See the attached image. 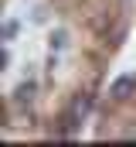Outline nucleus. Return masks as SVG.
Listing matches in <instances>:
<instances>
[{
    "instance_id": "1",
    "label": "nucleus",
    "mask_w": 136,
    "mask_h": 147,
    "mask_svg": "<svg viewBox=\"0 0 136 147\" xmlns=\"http://www.w3.org/2000/svg\"><path fill=\"white\" fill-rule=\"evenodd\" d=\"M85 110H89V99H85V96H75V99H71V106L65 110V116H61V134H65V137L78 127V123H82Z\"/></svg>"
},
{
    "instance_id": "2",
    "label": "nucleus",
    "mask_w": 136,
    "mask_h": 147,
    "mask_svg": "<svg viewBox=\"0 0 136 147\" xmlns=\"http://www.w3.org/2000/svg\"><path fill=\"white\" fill-rule=\"evenodd\" d=\"M34 92H37V86H34L31 79H24L14 92H10V110H21V106H31L34 103Z\"/></svg>"
},
{
    "instance_id": "3",
    "label": "nucleus",
    "mask_w": 136,
    "mask_h": 147,
    "mask_svg": "<svg viewBox=\"0 0 136 147\" xmlns=\"http://www.w3.org/2000/svg\"><path fill=\"white\" fill-rule=\"evenodd\" d=\"M136 92V75H119L112 86H109V96L116 99V103H123V99H129Z\"/></svg>"
},
{
    "instance_id": "4",
    "label": "nucleus",
    "mask_w": 136,
    "mask_h": 147,
    "mask_svg": "<svg viewBox=\"0 0 136 147\" xmlns=\"http://www.w3.org/2000/svg\"><path fill=\"white\" fill-rule=\"evenodd\" d=\"M17 31H21V21H17V17H7V21H3V28H0V38H3V45H10V41L17 38Z\"/></svg>"
},
{
    "instance_id": "5",
    "label": "nucleus",
    "mask_w": 136,
    "mask_h": 147,
    "mask_svg": "<svg viewBox=\"0 0 136 147\" xmlns=\"http://www.w3.org/2000/svg\"><path fill=\"white\" fill-rule=\"evenodd\" d=\"M65 45H68V31L58 28V31L51 34V51H65Z\"/></svg>"
}]
</instances>
